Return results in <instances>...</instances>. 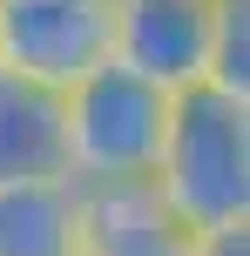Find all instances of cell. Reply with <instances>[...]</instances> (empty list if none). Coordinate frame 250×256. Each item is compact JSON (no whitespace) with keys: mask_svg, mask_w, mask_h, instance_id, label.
I'll return each mask as SVG.
<instances>
[{"mask_svg":"<svg viewBox=\"0 0 250 256\" xmlns=\"http://www.w3.org/2000/svg\"><path fill=\"white\" fill-rule=\"evenodd\" d=\"M156 189L189 230L250 222V102L216 81L169 94V128L156 155Z\"/></svg>","mask_w":250,"mask_h":256,"instance_id":"6da1fadb","label":"cell"},{"mask_svg":"<svg viewBox=\"0 0 250 256\" xmlns=\"http://www.w3.org/2000/svg\"><path fill=\"white\" fill-rule=\"evenodd\" d=\"M169 94L162 81L135 74L129 61L108 54L81 81H68V148H75L81 182H122V176H156L162 128H169Z\"/></svg>","mask_w":250,"mask_h":256,"instance_id":"7a4b0ae2","label":"cell"},{"mask_svg":"<svg viewBox=\"0 0 250 256\" xmlns=\"http://www.w3.org/2000/svg\"><path fill=\"white\" fill-rule=\"evenodd\" d=\"M115 54V0H0V61L34 81H81Z\"/></svg>","mask_w":250,"mask_h":256,"instance_id":"3957f363","label":"cell"},{"mask_svg":"<svg viewBox=\"0 0 250 256\" xmlns=\"http://www.w3.org/2000/svg\"><path fill=\"white\" fill-rule=\"evenodd\" d=\"M230 0H115V61L162 88L210 74V48Z\"/></svg>","mask_w":250,"mask_h":256,"instance_id":"277c9868","label":"cell"},{"mask_svg":"<svg viewBox=\"0 0 250 256\" xmlns=\"http://www.w3.org/2000/svg\"><path fill=\"white\" fill-rule=\"evenodd\" d=\"M196 230L162 202L156 176L81 182V256H189Z\"/></svg>","mask_w":250,"mask_h":256,"instance_id":"5b68a950","label":"cell"},{"mask_svg":"<svg viewBox=\"0 0 250 256\" xmlns=\"http://www.w3.org/2000/svg\"><path fill=\"white\" fill-rule=\"evenodd\" d=\"M54 176H75L68 88L0 61V189L7 182H54Z\"/></svg>","mask_w":250,"mask_h":256,"instance_id":"8992f818","label":"cell"},{"mask_svg":"<svg viewBox=\"0 0 250 256\" xmlns=\"http://www.w3.org/2000/svg\"><path fill=\"white\" fill-rule=\"evenodd\" d=\"M0 256H81V176L7 182L0 189Z\"/></svg>","mask_w":250,"mask_h":256,"instance_id":"52a82bcc","label":"cell"},{"mask_svg":"<svg viewBox=\"0 0 250 256\" xmlns=\"http://www.w3.org/2000/svg\"><path fill=\"white\" fill-rule=\"evenodd\" d=\"M250 7L243 0H230L223 7V27H216V48H210V74L203 81H216V88H230V94H243L250 102V68H243V54H250Z\"/></svg>","mask_w":250,"mask_h":256,"instance_id":"ba28073f","label":"cell"},{"mask_svg":"<svg viewBox=\"0 0 250 256\" xmlns=\"http://www.w3.org/2000/svg\"><path fill=\"white\" fill-rule=\"evenodd\" d=\"M189 256H250V222H223V230H196Z\"/></svg>","mask_w":250,"mask_h":256,"instance_id":"9c48e42d","label":"cell"}]
</instances>
